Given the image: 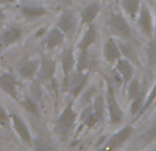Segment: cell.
I'll return each instance as SVG.
<instances>
[{
	"label": "cell",
	"mask_w": 156,
	"mask_h": 151,
	"mask_svg": "<svg viewBox=\"0 0 156 151\" xmlns=\"http://www.w3.org/2000/svg\"><path fill=\"white\" fill-rule=\"evenodd\" d=\"M77 122V112L73 108V100H71L66 107L62 110L61 115L57 119V131L62 139H68L71 132L75 129V125Z\"/></svg>",
	"instance_id": "cell-1"
},
{
	"label": "cell",
	"mask_w": 156,
	"mask_h": 151,
	"mask_svg": "<svg viewBox=\"0 0 156 151\" xmlns=\"http://www.w3.org/2000/svg\"><path fill=\"white\" fill-rule=\"evenodd\" d=\"M105 101H106V111H108V116L109 121L112 125H119L122 123L124 118V112L120 108L118 100H116V96L113 93L112 85L109 80H106V93H105Z\"/></svg>",
	"instance_id": "cell-2"
},
{
	"label": "cell",
	"mask_w": 156,
	"mask_h": 151,
	"mask_svg": "<svg viewBox=\"0 0 156 151\" xmlns=\"http://www.w3.org/2000/svg\"><path fill=\"white\" fill-rule=\"evenodd\" d=\"M106 21H108L109 28L119 35L122 39H126V40H130L133 38V31L130 28L129 22L126 21V18L123 17L122 14L115 11H109L108 17H106Z\"/></svg>",
	"instance_id": "cell-3"
},
{
	"label": "cell",
	"mask_w": 156,
	"mask_h": 151,
	"mask_svg": "<svg viewBox=\"0 0 156 151\" xmlns=\"http://www.w3.org/2000/svg\"><path fill=\"white\" fill-rule=\"evenodd\" d=\"M131 134H133V126L131 125H126L119 132H116L115 134H112L106 140V143L98 151H116L131 137Z\"/></svg>",
	"instance_id": "cell-4"
},
{
	"label": "cell",
	"mask_w": 156,
	"mask_h": 151,
	"mask_svg": "<svg viewBox=\"0 0 156 151\" xmlns=\"http://www.w3.org/2000/svg\"><path fill=\"white\" fill-rule=\"evenodd\" d=\"M88 80V74L87 72H72L69 76L64 78V82H65V87H68L69 90L72 92V96L76 97L82 93L83 87L86 86Z\"/></svg>",
	"instance_id": "cell-5"
},
{
	"label": "cell",
	"mask_w": 156,
	"mask_h": 151,
	"mask_svg": "<svg viewBox=\"0 0 156 151\" xmlns=\"http://www.w3.org/2000/svg\"><path fill=\"white\" fill-rule=\"evenodd\" d=\"M10 115H11L12 127H14V131L17 132L18 136L21 137V140H24L28 145H33V139H32V134H30V131H29V127H28L27 122L15 112H11Z\"/></svg>",
	"instance_id": "cell-6"
},
{
	"label": "cell",
	"mask_w": 156,
	"mask_h": 151,
	"mask_svg": "<svg viewBox=\"0 0 156 151\" xmlns=\"http://www.w3.org/2000/svg\"><path fill=\"white\" fill-rule=\"evenodd\" d=\"M138 24H140V27H141L142 32H144L148 38H151L152 32H153V18H152V13H151L147 3L141 4V7H140Z\"/></svg>",
	"instance_id": "cell-7"
},
{
	"label": "cell",
	"mask_w": 156,
	"mask_h": 151,
	"mask_svg": "<svg viewBox=\"0 0 156 151\" xmlns=\"http://www.w3.org/2000/svg\"><path fill=\"white\" fill-rule=\"evenodd\" d=\"M0 89L11 96L14 100H18V82L11 74H0Z\"/></svg>",
	"instance_id": "cell-8"
},
{
	"label": "cell",
	"mask_w": 156,
	"mask_h": 151,
	"mask_svg": "<svg viewBox=\"0 0 156 151\" xmlns=\"http://www.w3.org/2000/svg\"><path fill=\"white\" fill-rule=\"evenodd\" d=\"M122 57H123V54H122L119 43L115 39L109 38L108 40L105 42V45H104V58H105V61L113 64V62H116L119 58H122Z\"/></svg>",
	"instance_id": "cell-9"
},
{
	"label": "cell",
	"mask_w": 156,
	"mask_h": 151,
	"mask_svg": "<svg viewBox=\"0 0 156 151\" xmlns=\"http://www.w3.org/2000/svg\"><path fill=\"white\" fill-rule=\"evenodd\" d=\"M57 27L62 31L64 33H71L75 28L77 27V17L73 11H64L59 15L58 21H57Z\"/></svg>",
	"instance_id": "cell-10"
},
{
	"label": "cell",
	"mask_w": 156,
	"mask_h": 151,
	"mask_svg": "<svg viewBox=\"0 0 156 151\" xmlns=\"http://www.w3.org/2000/svg\"><path fill=\"white\" fill-rule=\"evenodd\" d=\"M55 61H54L51 57H43L40 60V68H39V79L40 80H51L54 78V74H55Z\"/></svg>",
	"instance_id": "cell-11"
},
{
	"label": "cell",
	"mask_w": 156,
	"mask_h": 151,
	"mask_svg": "<svg viewBox=\"0 0 156 151\" xmlns=\"http://www.w3.org/2000/svg\"><path fill=\"white\" fill-rule=\"evenodd\" d=\"M21 36H22V29L17 25H11L0 32V40L3 42V45L6 47H10L20 40Z\"/></svg>",
	"instance_id": "cell-12"
},
{
	"label": "cell",
	"mask_w": 156,
	"mask_h": 151,
	"mask_svg": "<svg viewBox=\"0 0 156 151\" xmlns=\"http://www.w3.org/2000/svg\"><path fill=\"white\" fill-rule=\"evenodd\" d=\"M64 39H65V33L55 25V27H53L48 31L47 35L44 36V45H46L47 49L53 50L55 47H59L64 43Z\"/></svg>",
	"instance_id": "cell-13"
},
{
	"label": "cell",
	"mask_w": 156,
	"mask_h": 151,
	"mask_svg": "<svg viewBox=\"0 0 156 151\" xmlns=\"http://www.w3.org/2000/svg\"><path fill=\"white\" fill-rule=\"evenodd\" d=\"M116 71H118V74L122 76L123 83H126V85L133 79V76H134V67H133L131 61L127 60L126 57H122V58H119L118 61H116Z\"/></svg>",
	"instance_id": "cell-14"
},
{
	"label": "cell",
	"mask_w": 156,
	"mask_h": 151,
	"mask_svg": "<svg viewBox=\"0 0 156 151\" xmlns=\"http://www.w3.org/2000/svg\"><path fill=\"white\" fill-rule=\"evenodd\" d=\"M61 67H62V72H64V78L69 76L73 72L75 67H76V58L73 56V51L71 47L64 49L61 54Z\"/></svg>",
	"instance_id": "cell-15"
},
{
	"label": "cell",
	"mask_w": 156,
	"mask_h": 151,
	"mask_svg": "<svg viewBox=\"0 0 156 151\" xmlns=\"http://www.w3.org/2000/svg\"><path fill=\"white\" fill-rule=\"evenodd\" d=\"M39 68H40V60L32 58L22 62L20 65V68H18V72H20V75L22 78L30 79V78H33L39 72Z\"/></svg>",
	"instance_id": "cell-16"
},
{
	"label": "cell",
	"mask_w": 156,
	"mask_h": 151,
	"mask_svg": "<svg viewBox=\"0 0 156 151\" xmlns=\"http://www.w3.org/2000/svg\"><path fill=\"white\" fill-rule=\"evenodd\" d=\"M97 38H98L97 27H95L94 24H90V25H88V28L86 29L83 38L80 39L79 45H77V49H79V50H88V47H90V46H91L93 43L97 40Z\"/></svg>",
	"instance_id": "cell-17"
},
{
	"label": "cell",
	"mask_w": 156,
	"mask_h": 151,
	"mask_svg": "<svg viewBox=\"0 0 156 151\" xmlns=\"http://www.w3.org/2000/svg\"><path fill=\"white\" fill-rule=\"evenodd\" d=\"M20 10L27 18H39L47 14V10L36 3H25L20 7Z\"/></svg>",
	"instance_id": "cell-18"
},
{
	"label": "cell",
	"mask_w": 156,
	"mask_h": 151,
	"mask_svg": "<svg viewBox=\"0 0 156 151\" xmlns=\"http://www.w3.org/2000/svg\"><path fill=\"white\" fill-rule=\"evenodd\" d=\"M101 11L100 3H91L86 6L83 9V11L80 13V18H82V24L83 25H90L93 24V21L95 20V17L98 15V13Z\"/></svg>",
	"instance_id": "cell-19"
},
{
	"label": "cell",
	"mask_w": 156,
	"mask_h": 151,
	"mask_svg": "<svg viewBox=\"0 0 156 151\" xmlns=\"http://www.w3.org/2000/svg\"><path fill=\"white\" fill-rule=\"evenodd\" d=\"M33 147H35V151H59L53 144V142L47 136H43V134L36 136L35 142H33Z\"/></svg>",
	"instance_id": "cell-20"
},
{
	"label": "cell",
	"mask_w": 156,
	"mask_h": 151,
	"mask_svg": "<svg viewBox=\"0 0 156 151\" xmlns=\"http://www.w3.org/2000/svg\"><path fill=\"white\" fill-rule=\"evenodd\" d=\"M122 7L130 18H136L140 13L141 0H122Z\"/></svg>",
	"instance_id": "cell-21"
},
{
	"label": "cell",
	"mask_w": 156,
	"mask_h": 151,
	"mask_svg": "<svg viewBox=\"0 0 156 151\" xmlns=\"http://www.w3.org/2000/svg\"><path fill=\"white\" fill-rule=\"evenodd\" d=\"M98 121H100V119H98L97 114L94 112V108H93V107H87L82 112V115H80V122L87 127H93Z\"/></svg>",
	"instance_id": "cell-22"
},
{
	"label": "cell",
	"mask_w": 156,
	"mask_h": 151,
	"mask_svg": "<svg viewBox=\"0 0 156 151\" xmlns=\"http://www.w3.org/2000/svg\"><path fill=\"white\" fill-rule=\"evenodd\" d=\"M90 68V54L88 50H79V56L76 60V71L86 72Z\"/></svg>",
	"instance_id": "cell-23"
},
{
	"label": "cell",
	"mask_w": 156,
	"mask_h": 151,
	"mask_svg": "<svg viewBox=\"0 0 156 151\" xmlns=\"http://www.w3.org/2000/svg\"><path fill=\"white\" fill-rule=\"evenodd\" d=\"M93 108H94V112L97 114L98 119L102 121L104 116H105V111H106V101L105 98L101 94H97L94 98V104H93Z\"/></svg>",
	"instance_id": "cell-24"
},
{
	"label": "cell",
	"mask_w": 156,
	"mask_h": 151,
	"mask_svg": "<svg viewBox=\"0 0 156 151\" xmlns=\"http://www.w3.org/2000/svg\"><path fill=\"white\" fill-rule=\"evenodd\" d=\"M144 96H145V89L142 87L141 92L138 93V94L136 96V97L131 100V107H130V111H131V114L134 115V114H138L140 110H141L142 104H144Z\"/></svg>",
	"instance_id": "cell-25"
},
{
	"label": "cell",
	"mask_w": 156,
	"mask_h": 151,
	"mask_svg": "<svg viewBox=\"0 0 156 151\" xmlns=\"http://www.w3.org/2000/svg\"><path fill=\"white\" fill-rule=\"evenodd\" d=\"M155 101H156V83H155V86L152 87V90L149 92V96H148L147 101H145V103L142 104L141 110H140V112H138V115H137V116L144 115V112H147V111L149 110V107L152 105V104L155 103Z\"/></svg>",
	"instance_id": "cell-26"
},
{
	"label": "cell",
	"mask_w": 156,
	"mask_h": 151,
	"mask_svg": "<svg viewBox=\"0 0 156 151\" xmlns=\"http://www.w3.org/2000/svg\"><path fill=\"white\" fill-rule=\"evenodd\" d=\"M141 85H140V80L138 79H133L129 82V89H127V97L129 100H133L136 97L140 92H141Z\"/></svg>",
	"instance_id": "cell-27"
},
{
	"label": "cell",
	"mask_w": 156,
	"mask_h": 151,
	"mask_svg": "<svg viewBox=\"0 0 156 151\" xmlns=\"http://www.w3.org/2000/svg\"><path fill=\"white\" fill-rule=\"evenodd\" d=\"M156 140V122L153 123L152 127H149L144 134H141L140 137V142L144 143V144H148V143H152Z\"/></svg>",
	"instance_id": "cell-28"
},
{
	"label": "cell",
	"mask_w": 156,
	"mask_h": 151,
	"mask_svg": "<svg viewBox=\"0 0 156 151\" xmlns=\"http://www.w3.org/2000/svg\"><path fill=\"white\" fill-rule=\"evenodd\" d=\"M119 46H120V50H122V54H124V56L127 57V60H133V61H137V56L136 53H134V50H133L131 45H129V43H123V42H120L119 43Z\"/></svg>",
	"instance_id": "cell-29"
},
{
	"label": "cell",
	"mask_w": 156,
	"mask_h": 151,
	"mask_svg": "<svg viewBox=\"0 0 156 151\" xmlns=\"http://www.w3.org/2000/svg\"><path fill=\"white\" fill-rule=\"evenodd\" d=\"M22 104H24V107L27 108L28 111H29V112L37 115V112H39V111H37V104H36L30 97H25L24 101H22Z\"/></svg>",
	"instance_id": "cell-30"
},
{
	"label": "cell",
	"mask_w": 156,
	"mask_h": 151,
	"mask_svg": "<svg viewBox=\"0 0 156 151\" xmlns=\"http://www.w3.org/2000/svg\"><path fill=\"white\" fill-rule=\"evenodd\" d=\"M10 121H11V115L7 112L3 105H0V123L7 126V125L10 123Z\"/></svg>",
	"instance_id": "cell-31"
},
{
	"label": "cell",
	"mask_w": 156,
	"mask_h": 151,
	"mask_svg": "<svg viewBox=\"0 0 156 151\" xmlns=\"http://www.w3.org/2000/svg\"><path fill=\"white\" fill-rule=\"evenodd\" d=\"M148 58H149V62L152 65L156 67V43H151L148 46Z\"/></svg>",
	"instance_id": "cell-32"
},
{
	"label": "cell",
	"mask_w": 156,
	"mask_h": 151,
	"mask_svg": "<svg viewBox=\"0 0 156 151\" xmlns=\"http://www.w3.org/2000/svg\"><path fill=\"white\" fill-rule=\"evenodd\" d=\"M4 13H3V10H0V29L3 28V25H4Z\"/></svg>",
	"instance_id": "cell-33"
},
{
	"label": "cell",
	"mask_w": 156,
	"mask_h": 151,
	"mask_svg": "<svg viewBox=\"0 0 156 151\" xmlns=\"http://www.w3.org/2000/svg\"><path fill=\"white\" fill-rule=\"evenodd\" d=\"M14 2H17V0H0V4H11Z\"/></svg>",
	"instance_id": "cell-34"
},
{
	"label": "cell",
	"mask_w": 156,
	"mask_h": 151,
	"mask_svg": "<svg viewBox=\"0 0 156 151\" xmlns=\"http://www.w3.org/2000/svg\"><path fill=\"white\" fill-rule=\"evenodd\" d=\"M4 49H6V46H4V45H3V42L0 40V54L3 53V50H4Z\"/></svg>",
	"instance_id": "cell-35"
},
{
	"label": "cell",
	"mask_w": 156,
	"mask_h": 151,
	"mask_svg": "<svg viewBox=\"0 0 156 151\" xmlns=\"http://www.w3.org/2000/svg\"><path fill=\"white\" fill-rule=\"evenodd\" d=\"M58 2H69V0H58Z\"/></svg>",
	"instance_id": "cell-36"
},
{
	"label": "cell",
	"mask_w": 156,
	"mask_h": 151,
	"mask_svg": "<svg viewBox=\"0 0 156 151\" xmlns=\"http://www.w3.org/2000/svg\"><path fill=\"white\" fill-rule=\"evenodd\" d=\"M151 151H156V148H153V150H151Z\"/></svg>",
	"instance_id": "cell-37"
},
{
	"label": "cell",
	"mask_w": 156,
	"mask_h": 151,
	"mask_svg": "<svg viewBox=\"0 0 156 151\" xmlns=\"http://www.w3.org/2000/svg\"><path fill=\"white\" fill-rule=\"evenodd\" d=\"M0 139H4V137H2V136H0Z\"/></svg>",
	"instance_id": "cell-38"
},
{
	"label": "cell",
	"mask_w": 156,
	"mask_h": 151,
	"mask_svg": "<svg viewBox=\"0 0 156 151\" xmlns=\"http://www.w3.org/2000/svg\"><path fill=\"white\" fill-rule=\"evenodd\" d=\"M105 2H108V0H105Z\"/></svg>",
	"instance_id": "cell-39"
}]
</instances>
